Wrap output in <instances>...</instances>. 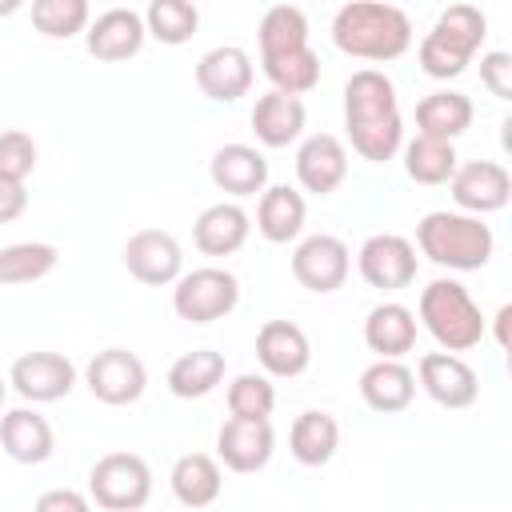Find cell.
Segmentation results:
<instances>
[{"label": "cell", "instance_id": "obj_1", "mask_svg": "<svg viewBox=\"0 0 512 512\" xmlns=\"http://www.w3.org/2000/svg\"><path fill=\"white\" fill-rule=\"evenodd\" d=\"M344 124L352 136V148L384 164L404 148V120L396 104V88L380 68H360L344 84Z\"/></svg>", "mask_w": 512, "mask_h": 512}, {"label": "cell", "instance_id": "obj_2", "mask_svg": "<svg viewBox=\"0 0 512 512\" xmlns=\"http://www.w3.org/2000/svg\"><path fill=\"white\" fill-rule=\"evenodd\" d=\"M332 44L356 60H396L412 48V20L384 0H352L332 16Z\"/></svg>", "mask_w": 512, "mask_h": 512}, {"label": "cell", "instance_id": "obj_3", "mask_svg": "<svg viewBox=\"0 0 512 512\" xmlns=\"http://www.w3.org/2000/svg\"><path fill=\"white\" fill-rule=\"evenodd\" d=\"M416 244L420 252L440 264V268H452V272H476L492 260V248H496V236L492 228L480 220V216H468V212H428L420 216L416 224Z\"/></svg>", "mask_w": 512, "mask_h": 512}, {"label": "cell", "instance_id": "obj_4", "mask_svg": "<svg viewBox=\"0 0 512 512\" xmlns=\"http://www.w3.org/2000/svg\"><path fill=\"white\" fill-rule=\"evenodd\" d=\"M484 36H488V20H484V12L476 4H448L436 16L432 32L416 48L424 76H432V80L460 76L472 64V56L484 44Z\"/></svg>", "mask_w": 512, "mask_h": 512}, {"label": "cell", "instance_id": "obj_5", "mask_svg": "<svg viewBox=\"0 0 512 512\" xmlns=\"http://www.w3.org/2000/svg\"><path fill=\"white\" fill-rule=\"evenodd\" d=\"M420 324L440 344V352H468L484 340V316L460 280H432L420 292Z\"/></svg>", "mask_w": 512, "mask_h": 512}, {"label": "cell", "instance_id": "obj_6", "mask_svg": "<svg viewBox=\"0 0 512 512\" xmlns=\"http://www.w3.org/2000/svg\"><path fill=\"white\" fill-rule=\"evenodd\" d=\"M152 496V468L136 452H108L88 472V500L104 512H136Z\"/></svg>", "mask_w": 512, "mask_h": 512}, {"label": "cell", "instance_id": "obj_7", "mask_svg": "<svg viewBox=\"0 0 512 512\" xmlns=\"http://www.w3.org/2000/svg\"><path fill=\"white\" fill-rule=\"evenodd\" d=\"M240 304V280L228 268H192L172 288V312L188 324H212L224 320Z\"/></svg>", "mask_w": 512, "mask_h": 512}, {"label": "cell", "instance_id": "obj_8", "mask_svg": "<svg viewBox=\"0 0 512 512\" xmlns=\"http://www.w3.org/2000/svg\"><path fill=\"white\" fill-rule=\"evenodd\" d=\"M120 264L128 268L132 280L148 284V288H164V284H176L184 276V252H180V240L164 228H140L124 240L120 248Z\"/></svg>", "mask_w": 512, "mask_h": 512}, {"label": "cell", "instance_id": "obj_9", "mask_svg": "<svg viewBox=\"0 0 512 512\" xmlns=\"http://www.w3.org/2000/svg\"><path fill=\"white\" fill-rule=\"evenodd\" d=\"M84 384H88V392H92L100 404L120 408V404H136V400L144 396V388H148V368H144V360H140L136 352H128V348H104V352H96V356L88 360Z\"/></svg>", "mask_w": 512, "mask_h": 512}, {"label": "cell", "instance_id": "obj_10", "mask_svg": "<svg viewBox=\"0 0 512 512\" xmlns=\"http://www.w3.org/2000/svg\"><path fill=\"white\" fill-rule=\"evenodd\" d=\"M352 272V252L340 236L332 232H316V236H304L292 252V276L300 288L308 292H336Z\"/></svg>", "mask_w": 512, "mask_h": 512}, {"label": "cell", "instance_id": "obj_11", "mask_svg": "<svg viewBox=\"0 0 512 512\" xmlns=\"http://www.w3.org/2000/svg\"><path fill=\"white\" fill-rule=\"evenodd\" d=\"M356 268L372 288L396 292V288H408L416 280V248L396 232H376L360 244Z\"/></svg>", "mask_w": 512, "mask_h": 512}, {"label": "cell", "instance_id": "obj_12", "mask_svg": "<svg viewBox=\"0 0 512 512\" xmlns=\"http://www.w3.org/2000/svg\"><path fill=\"white\" fill-rule=\"evenodd\" d=\"M416 380L440 408H452V412L472 408L480 396V376L464 356H452V352H424L416 364Z\"/></svg>", "mask_w": 512, "mask_h": 512}, {"label": "cell", "instance_id": "obj_13", "mask_svg": "<svg viewBox=\"0 0 512 512\" xmlns=\"http://www.w3.org/2000/svg\"><path fill=\"white\" fill-rule=\"evenodd\" d=\"M8 384L32 404H52V400H64L72 392L76 364L60 352H24L12 360Z\"/></svg>", "mask_w": 512, "mask_h": 512}, {"label": "cell", "instance_id": "obj_14", "mask_svg": "<svg viewBox=\"0 0 512 512\" xmlns=\"http://www.w3.org/2000/svg\"><path fill=\"white\" fill-rule=\"evenodd\" d=\"M452 200L468 212V216H484V212H500L512 196V176L504 164L496 160H468V164H456L452 180Z\"/></svg>", "mask_w": 512, "mask_h": 512}, {"label": "cell", "instance_id": "obj_15", "mask_svg": "<svg viewBox=\"0 0 512 512\" xmlns=\"http://www.w3.org/2000/svg\"><path fill=\"white\" fill-rule=\"evenodd\" d=\"M252 56L240 44H216L196 60V88L216 100V104H232L252 88Z\"/></svg>", "mask_w": 512, "mask_h": 512}, {"label": "cell", "instance_id": "obj_16", "mask_svg": "<svg viewBox=\"0 0 512 512\" xmlns=\"http://www.w3.org/2000/svg\"><path fill=\"white\" fill-rule=\"evenodd\" d=\"M348 176V148L332 132H312L296 148V180L312 196H332Z\"/></svg>", "mask_w": 512, "mask_h": 512}, {"label": "cell", "instance_id": "obj_17", "mask_svg": "<svg viewBox=\"0 0 512 512\" xmlns=\"http://www.w3.org/2000/svg\"><path fill=\"white\" fill-rule=\"evenodd\" d=\"M144 36H148V28H144V16H140L136 8H104V12H100L96 20H88V28H84L88 52H92L96 60H108V64L136 56V52L144 48Z\"/></svg>", "mask_w": 512, "mask_h": 512}, {"label": "cell", "instance_id": "obj_18", "mask_svg": "<svg viewBox=\"0 0 512 512\" xmlns=\"http://www.w3.org/2000/svg\"><path fill=\"white\" fill-rule=\"evenodd\" d=\"M272 448H276V432L268 420L228 416L216 432V452H220L224 468H232V472H260L272 460Z\"/></svg>", "mask_w": 512, "mask_h": 512}, {"label": "cell", "instance_id": "obj_19", "mask_svg": "<svg viewBox=\"0 0 512 512\" xmlns=\"http://www.w3.org/2000/svg\"><path fill=\"white\" fill-rule=\"evenodd\" d=\"M256 360L268 376H300L312 364L308 332L292 320H268L256 332Z\"/></svg>", "mask_w": 512, "mask_h": 512}, {"label": "cell", "instance_id": "obj_20", "mask_svg": "<svg viewBox=\"0 0 512 512\" xmlns=\"http://www.w3.org/2000/svg\"><path fill=\"white\" fill-rule=\"evenodd\" d=\"M208 176L220 192L228 196H256L268 188V160L260 148L252 144H224L212 152V164H208Z\"/></svg>", "mask_w": 512, "mask_h": 512}, {"label": "cell", "instance_id": "obj_21", "mask_svg": "<svg viewBox=\"0 0 512 512\" xmlns=\"http://www.w3.org/2000/svg\"><path fill=\"white\" fill-rule=\"evenodd\" d=\"M248 232H252V220H248V212L236 200L208 204L196 216V224H192V240H196V248L204 256H232V252H240Z\"/></svg>", "mask_w": 512, "mask_h": 512}, {"label": "cell", "instance_id": "obj_22", "mask_svg": "<svg viewBox=\"0 0 512 512\" xmlns=\"http://www.w3.org/2000/svg\"><path fill=\"white\" fill-rule=\"evenodd\" d=\"M0 444L16 464H44L56 452V432L36 408H12L0 416Z\"/></svg>", "mask_w": 512, "mask_h": 512}, {"label": "cell", "instance_id": "obj_23", "mask_svg": "<svg viewBox=\"0 0 512 512\" xmlns=\"http://www.w3.org/2000/svg\"><path fill=\"white\" fill-rule=\"evenodd\" d=\"M304 100L300 96H284V92H264L256 104H252V132L264 148H288L292 140H300L304 132Z\"/></svg>", "mask_w": 512, "mask_h": 512}, {"label": "cell", "instance_id": "obj_24", "mask_svg": "<svg viewBox=\"0 0 512 512\" xmlns=\"http://www.w3.org/2000/svg\"><path fill=\"white\" fill-rule=\"evenodd\" d=\"M360 396L372 412L380 416H392V412H404L416 396V376L404 360H376L360 372Z\"/></svg>", "mask_w": 512, "mask_h": 512}, {"label": "cell", "instance_id": "obj_25", "mask_svg": "<svg viewBox=\"0 0 512 512\" xmlns=\"http://www.w3.org/2000/svg\"><path fill=\"white\" fill-rule=\"evenodd\" d=\"M364 344L380 356V360H400L404 352H412L416 344V312L384 300L364 316Z\"/></svg>", "mask_w": 512, "mask_h": 512}, {"label": "cell", "instance_id": "obj_26", "mask_svg": "<svg viewBox=\"0 0 512 512\" xmlns=\"http://www.w3.org/2000/svg\"><path fill=\"white\" fill-rule=\"evenodd\" d=\"M304 216H308V204L296 188L288 184H272L260 192V204H256V232L268 240V244H288L300 236L304 228Z\"/></svg>", "mask_w": 512, "mask_h": 512}, {"label": "cell", "instance_id": "obj_27", "mask_svg": "<svg viewBox=\"0 0 512 512\" xmlns=\"http://www.w3.org/2000/svg\"><path fill=\"white\" fill-rule=\"evenodd\" d=\"M172 496L184 504V508H208L220 500V488H224V472L220 464L208 456V452H184L176 464H172Z\"/></svg>", "mask_w": 512, "mask_h": 512}, {"label": "cell", "instance_id": "obj_28", "mask_svg": "<svg viewBox=\"0 0 512 512\" xmlns=\"http://www.w3.org/2000/svg\"><path fill=\"white\" fill-rule=\"evenodd\" d=\"M476 108L464 92H452V88H440V92H428L420 104H416V136H432V140H456L460 132H468Z\"/></svg>", "mask_w": 512, "mask_h": 512}, {"label": "cell", "instance_id": "obj_29", "mask_svg": "<svg viewBox=\"0 0 512 512\" xmlns=\"http://www.w3.org/2000/svg\"><path fill=\"white\" fill-rule=\"evenodd\" d=\"M288 448L292 456L304 464V468H320L336 456L340 448V424L332 412H320V408H308L292 420V432H288Z\"/></svg>", "mask_w": 512, "mask_h": 512}, {"label": "cell", "instance_id": "obj_30", "mask_svg": "<svg viewBox=\"0 0 512 512\" xmlns=\"http://www.w3.org/2000/svg\"><path fill=\"white\" fill-rule=\"evenodd\" d=\"M224 380V356L212 348H192L172 360L168 368V392L180 400H200Z\"/></svg>", "mask_w": 512, "mask_h": 512}, {"label": "cell", "instance_id": "obj_31", "mask_svg": "<svg viewBox=\"0 0 512 512\" xmlns=\"http://www.w3.org/2000/svg\"><path fill=\"white\" fill-rule=\"evenodd\" d=\"M60 252L48 240H16L0 248V284L16 288V284H36L56 268Z\"/></svg>", "mask_w": 512, "mask_h": 512}, {"label": "cell", "instance_id": "obj_32", "mask_svg": "<svg viewBox=\"0 0 512 512\" xmlns=\"http://www.w3.org/2000/svg\"><path fill=\"white\" fill-rule=\"evenodd\" d=\"M264 76L272 80L276 92L284 96H304L320 84V56L312 48H296V52H280V56H260Z\"/></svg>", "mask_w": 512, "mask_h": 512}, {"label": "cell", "instance_id": "obj_33", "mask_svg": "<svg viewBox=\"0 0 512 512\" xmlns=\"http://www.w3.org/2000/svg\"><path fill=\"white\" fill-rule=\"evenodd\" d=\"M308 48V16L296 4H272L260 16V56Z\"/></svg>", "mask_w": 512, "mask_h": 512}, {"label": "cell", "instance_id": "obj_34", "mask_svg": "<svg viewBox=\"0 0 512 512\" xmlns=\"http://www.w3.org/2000/svg\"><path fill=\"white\" fill-rule=\"evenodd\" d=\"M456 148L448 140H432V136H416L404 144V172L416 184H448L456 172Z\"/></svg>", "mask_w": 512, "mask_h": 512}, {"label": "cell", "instance_id": "obj_35", "mask_svg": "<svg viewBox=\"0 0 512 512\" xmlns=\"http://www.w3.org/2000/svg\"><path fill=\"white\" fill-rule=\"evenodd\" d=\"M144 28L148 36H156L160 44H184L196 36L200 28V8L192 0H152L144 8Z\"/></svg>", "mask_w": 512, "mask_h": 512}, {"label": "cell", "instance_id": "obj_36", "mask_svg": "<svg viewBox=\"0 0 512 512\" xmlns=\"http://www.w3.org/2000/svg\"><path fill=\"white\" fill-rule=\"evenodd\" d=\"M88 20H92L88 0H36L32 4V24L48 40H68V36L84 32Z\"/></svg>", "mask_w": 512, "mask_h": 512}, {"label": "cell", "instance_id": "obj_37", "mask_svg": "<svg viewBox=\"0 0 512 512\" xmlns=\"http://www.w3.org/2000/svg\"><path fill=\"white\" fill-rule=\"evenodd\" d=\"M276 408V388L260 372H240L228 384V412L236 420H268Z\"/></svg>", "mask_w": 512, "mask_h": 512}, {"label": "cell", "instance_id": "obj_38", "mask_svg": "<svg viewBox=\"0 0 512 512\" xmlns=\"http://www.w3.org/2000/svg\"><path fill=\"white\" fill-rule=\"evenodd\" d=\"M32 168H36V140L24 128L0 132V176L24 184V176H32Z\"/></svg>", "mask_w": 512, "mask_h": 512}, {"label": "cell", "instance_id": "obj_39", "mask_svg": "<svg viewBox=\"0 0 512 512\" xmlns=\"http://www.w3.org/2000/svg\"><path fill=\"white\" fill-rule=\"evenodd\" d=\"M480 80L496 100H512V56L508 52H484L480 56Z\"/></svg>", "mask_w": 512, "mask_h": 512}, {"label": "cell", "instance_id": "obj_40", "mask_svg": "<svg viewBox=\"0 0 512 512\" xmlns=\"http://www.w3.org/2000/svg\"><path fill=\"white\" fill-rule=\"evenodd\" d=\"M32 512H92V500L76 488H48L36 496Z\"/></svg>", "mask_w": 512, "mask_h": 512}, {"label": "cell", "instance_id": "obj_41", "mask_svg": "<svg viewBox=\"0 0 512 512\" xmlns=\"http://www.w3.org/2000/svg\"><path fill=\"white\" fill-rule=\"evenodd\" d=\"M24 208H28V188L20 180L0 176V224H12L16 216H24Z\"/></svg>", "mask_w": 512, "mask_h": 512}, {"label": "cell", "instance_id": "obj_42", "mask_svg": "<svg viewBox=\"0 0 512 512\" xmlns=\"http://www.w3.org/2000/svg\"><path fill=\"white\" fill-rule=\"evenodd\" d=\"M508 320H512V304H504V308L496 312V344H500V348H508Z\"/></svg>", "mask_w": 512, "mask_h": 512}, {"label": "cell", "instance_id": "obj_43", "mask_svg": "<svg viewBox=\"0 0 512 512\" xmlns=\"http://www.w3.org/2000/svg\"><path fill=\"white\" fill-rule=\"evenodd\" d=\"M16 8H20V0H4V4H0V16H12Z\"/></svg>", "mask_w": 512, "mask_h": 512}, {"label": "cell", "instance_id": "obj_44", "mask_svg": "<svg viewBox=\"0 0 512 512\" xmlns=\"http://www.w3.org/2000/svg\"><path fill=\"white\" fill-rule=\"evenodd\" d=\"M4 392H8V380L0 376V404H4Z\"/></svg>", "mask_w": 512, "mask_h": 512}]
</instances>
